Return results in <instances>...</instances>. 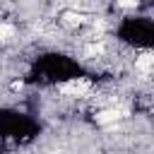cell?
I'll return each mask as SVG.
<instances>
[{
	"instance_id": "1",
	"label": "cell",
	"mask_w": 154,
	"mask_h": 154,
	"mask_svg": "<svg viewBox=\"0 0 154 154\" xmlns=\"http://www.w3.org/2000/svg\"><path fill=\"white\" fill-rule=\"evenodd\" d=\"M58 89H60V94H65V96L82 99V96H87V94L91 91V82H89V79H84V77H72V79L63 82Z\"/></svg>"
},
{
	"instance_id": "2",
	"label": "cell",
	"mask_w": 154,
	"mask_h": 154,
	"mask_svg": "<svg viewBox=\"0 0 154 154\" xmlns=\"http://www.w3.org/2000/svg\"><path fill=\"white\" fill-rule=\"evenodd\" d=\"M123 116H125V108H103L94 116V120H96V125H111V123L120 120Z\"/></svg>"
},
{
	"instance_id": "3",
	"label": "cell",
	"mask_w": 154,
	"mask_h": 154,
	"mask_svg": "<svg viewBox=\"0 0 154 154\" xmlns=\"http://www.w3.org/2000/svg\"><path fill=\"white\" fill-rule=\"evenodd\" d=\"M135 67H137V72H142V75L152 72V53H144V55H140V58L135 60Z\"/></svg>"
},
{
	"instance_id": "4",
	"label": "cell",
	"mask_w": 154,
	"mask_h": 154,
	"mask_svg": "<svg viewBox=\"0 0 154 154\" xmlns=\"http://www.w3.org/2000/svg\"><path fill=\"white\" fill-rule=\"evenodd\" d=\"M12 34H14V26H12V24H5V22H0V41L10 38Z\"/></svg>"
},
{
	"instance_id": "5",
	"label": "cell",
	"mask_w": 154,
	"mask_h": 154,
	"mask_svg": "<svg viewBox=\"0 0 154 154\" xmlns=\"http://www.w3.org/2000/svg\"><path fill=\"white\" fill-rule=\"evenodd\" d=\"M116 5H118L120 10H135V7L140 5V0H116Z\"/></svg>"
},
{
	"instance_id": "6",
	"label": "cell",
	"mask_w": 154,
	"mask_h": 154,
	"mask_svg": "<svg viewBox=\"0 0 154 154\" xmlns=\"http://www.w3.org/2000/svg\"><path fill=\"white\" fill-rule=\"evenodd\" d=\"M65 22H67V24H82L84 17H82V14H75V12H67V14H65Z\"/></svg>"
},
{
	"instance_id": "7",
	"label": "cell",
	"mask_w": 154,
	"mask_h": 154,
	"mask_svg": "<svg viewBox=\"0 0 154 154\" xmlns=\"http://www.w3.org/2000/svg\"><path fill=\"white\" fill-rule=\"evenodd\" d=\"M152 75H154V53H152Z\"/></svg>"
}]
</instances>
